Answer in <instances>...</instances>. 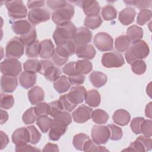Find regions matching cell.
<instances>
[{
  "instance_id": "1",
  "label": "cell",
  "mask_w": 152,
  "mask_h": 152,
  "mask_svg": "<svg viewBox=\"0 0 152 152\" xmlns=\"http://www.w3.org/2000/svg\"><path fill=\"white\" fill-rule=\"evenodd\" d=\"M149 52L150 49L147 43L142 40H140L132 43L125 52V57L127 62L131 64L136 61L145 58Z\"/></svg>"
},
{
  "instance_id": "2",
  "label": "cell",
  "mask_w": 152,
  "mask_h": 152,
  "mask_svg": "<svg viewBox=\"0 0 152 152\" xmlns=\"http://www.w3.org/2000/svg\"><path fill=\"white\" fill-rule=\"evenodd\" d=\"M76 30L75 25L71 21L57 26L53 34L56 46L72 40Z\"/></svg>"
},
{
  "instance_id": "3",
  "label": "cell",
  "mask_w": 152,
  "mask_h": 152,
  "mask_svg": "<svg viewBox=\"0 0 152 152\" xmlns=\"http://www.w3.org/2000/svg\"><path fill=\"white\" fill-rule=\"evenodd\" d=\"M74 5L68 2L65 7L53 12L52 20L57 26L64 24L70 21L74 15Z\"/></svg>"
},
{
  "instance_id": "4",
  "label": "cell",
  "mask_w": 152,
  "mask_h": 152,
  "mask_svg": "<svg viewBox=\"0 0 152 152\" xmlns=\"http://www.w3.org/2000/svg\"><path fill=\"white\" fill-rule=\"evenodd\" d=\"M24 52V44L18 37H12L5 47V55L7 58H20Z\"/></svg>"
},
{
  "instance_id": "5",
  "label": "cell",
  "mask_w": 152,
  "mask_h": 152,
  "mask_svg": "<svg viewBox=\"0 0 152 152\" xmlns=\"http://www.w3.org/2000/svg\"><path fill=\"white\" fill-rule=\"evenodd\" d=\"M5 4L8 16L11 18L20 19L27 16V10L22 1H7Z\"/></svg>"
},
{
  "instance_id": "6",
  "label": "cell",
  "mask_w": 152,
  "mask_h": 152,
  "mask_svg": "<svg viewBox=\"0 0 152 152\" xmlns=\"http://www.w3.org/2000/svg\"><path fill=\"white\" fill-rule=\"evenodd\" d=\"M40 70L39 73L45 76V78L49 81H55L59 77L61 71L55 64L49 60H41Z\"/></svg>"
},
{
  "instance_id": "7",
  "label": "cell",
  "mask_w": 152,
  "mask_h": 152,
  "mask_svg": "<svg viewBox=\"0 0 152 152\" xmlns=\"http://www.w3.org/2000/svg\"><path fill=\"white\" fill-rule=\"evenodd\" d=\"M102 64L104 67L108 68H119L124 65L125 61L121 53L113 50L103 55Z\"/></svg>"
},
{
  "instance_id": "8",
  "label": "cell",
  "mask_w": 152,
  "mask_h": 152,
  "mask_svg": "<svg viewBox=\"0 0 152 152\" xmlns=\"http://www.w3.org/2000/svg\"><path fill=\"white\" fill-rule=\"evenodd\" d=\"M1 71L4 75L16 77L22 70L21 64L17 59L7 58L0 64Z\"/></svg>"
},
{
  "instance_id": "9",
  "label": "cell",
  "mask_w": 152,
  "mask_h": 152,
  "mask_svg": "<svg viewBox=\"0 0 152 152\" xmlns=\"http://www.w3.org/2000/svg\"><path fill=\"white\" fill-rule=\"evenodd\" d=\"M91 136L93 141L97 144H104L110 138V131L107 126L94 125L91 129Z\"/></svg>"
},
{
  "instance_id": "10",
  "label": "cell",
  "mask_w": 152,
  "mask_h": 152,
  "mask_svg": "<svg viewBox=\"0 0 152 152\" xmlns=\"http://www.w3.org/2000/svg\"><path fill=\"white\" fill-rule=\"evenodd\" d=\"M50 14L46 8H35L30 10L28 14V20L33 26H36L40 23L46 22L50 18Z\"/></svg>"
},
{
  "instance_id": "11",
  "label": "cell",
  "mask_w": 152,
  "mask_h": 152,
  "mask_svg": "<svg viewBox=\"0 0 152 152\" xmlns=\"http://www.w3.org/2000/svg\"><path fill=\"white\" fill-rule=\"evenodd\" d=\"M94 44L100 51H109L113 48V40L109 34L104 32H100L95 35L94 37Z\"/></svg>"
},
{
  "instance_id": "12",
  "label": "cell",
  "mask_w": 152,
  "mask_h": 152,
  "mask_svg": "<svg viewBox=\"0 0 152 152\" xmlns=\"http://www.w3.org/2000/svg\"><path fill=\"white\" fill-rule=\"evenodd\" d=\"M92 38L91 31L86 27H81L77 28L72 41L76 47L88 45Z\"/></svg>"
},
{
  "instance_id": "13",
  "label": "cell",
  "mask_w": 152,
  "mask_h": 152,
  "mask_svg": "<svg viewBox=\"0 0 152 152\" xmlns=\"http://www.w3.org/2000/svg\"><path fill=\"white\" fill-rule=\"evenodd\" d=\"M93 109L85 105L82 104L78 107L72 113L74 121L77 123H84L88 121L92 116Z\"/></svg>"
},
{
  "instance_id": "14",
  "label": "cell",
  "mask_w": 152,
  "mask_h": 152,
  "mask_svg": "<svg viewBox=\"0 0 152 152\" xmlns=\"http://www.w3.org/2000/svg\"><path fill=\"white\" fill-rule=\"evenodd\" d=\"M74 2L83 8L84 14L87 16L99 15L100 7L97 1L86 0L74 1Z\"/></svg>"
},
{
  "instance_id": "15",
  "label": "cell",
  "mask_w": 152,
  "mask_h": 152,
  "mask_svg": "<svg viewBox=\"0 0 152 152\" xmlns=\"http://www.w3.org/2000/svg\"><path fill=\"white\" fill-rule=\"evenodd\" d=\"M12 140L15 146L23 145L30 142V136L27 127H21L15 129L12 135Z\"/></svg>"
},
{
  "instance_id": "16",
  "label": "cell",
  "mask_w": 152,
  "mask_h": 152,
  "mask_svg": "<svg viewBox=\"0 0 152 152\" xmlns=\"http://www.w3.org/2000/svg\"><path fill=\"white\" fill-rule=\"evenodd\" d=\"M87 94L86 89L81 86L72 87L67 94L69 100L74 104H78L84 102Z\"/></svg>"
},
{
  "instance_id": "17",
  "label": "cell",
  "mask_w": 152,
  "mask_h": 152,
  "mask_svg": "<svg viewBox=\"0 0 152 152\" xmlns=\"http://www.w3.org/2000/svg\"><path fill=\"white\" fill-rule=\"evenodd\" d=\"M76 46L72 40L57 45L55 52L62 58L68 59L69 56L75 53Z\"/></svg>"
},
{
  "instance_id": "18",
  "label": "cell",
  "mask_w": 152,
  "mask_h": 152,
  "mask_svg": "<svg viewBox=\"0 0 152 152\" xmlns=\"http://www.w3.org/2000/svg\"><path fill=\"white\" fill-rule=\"evenodd\" d=\"M66 129L67 126L66 125L55 119H53L49 133V139L52 141L58 140L65 133Z\"/></svg>"
},
{
  "instance_id": "19",
  "label": "cell",
  "mask_w": 152,
  "mask_h": 152,
  "mask_svg": "<svg viewBox=\"0 0 152 152\" xmlns=\"http://www.w3.org/2000/svg\"><path fill=\"white\" fill-rule=\"evenodd\" d=\"M18 81L16 77L2 75L1 78V90L4 93H12L17 88Z\"/></svg>"
},
{
  "instance_id": "20",
  "label": "cell",
  "mask_w": 152,
  "mask_h": 152,
  "mask_svg": "<svg viewBox=\"0 0 152 152\" xmlns=\"http://www.w3.org/2000/svg\"><path fill=\"white\" fill-rule=\"evenodd\" d=\"M75 53L78 58L86 59H92L96 54L94 48L91 45H86L76 47Z\"/></svg>"
},
{
  "instance_id": "21",
  "label": "cell",
  "mask_w": 152,
  "mask_h": 152,
  "mask_svg": "<svg viewBox=\"0 0 152 152\" xmlns=\"http://www.w3.org/2000/svg\"><path fill=\"white\" fill-rule=\"evenodd\" d=\"M36 79L37 75L36 74L27 71L23 72L18 78L20 86L26 89L33 87L36 83Z\"/></svg>"
},
{
  "instance_id": "22",
  "label": "cell",
  "mask_w": 152,
  "mask_h": 152,
  "mask_svg": "<svg viewBox=\"0 0 152 152\" xmlns=\"http://www.w3.org/2000/svg\"><path fill=\"white\" fill-rule=\"evenodd\" d=\"M11 27L15 34L22 36L28 33L31 29L33 25L26 20H19L14 21L12 24Z\"/></svg>"
},
{
  "instance_id": "23",
  "label": "cell",
  "mask_w": 152,
  "mask_h": 152,
  "mask_svg": "<svg viewBox=\"0 0 152 152\" xmlns=\"http://www.w3.org/2000/svg\"><path fill=\"white\" fill-rule=\"evenodd\" d=\"M136 12L131 7H127L122 10L119 14V21L125 26L131 24L135 18Z\"/></svg>"
},
{
  "instance_id": "24",
  "label": "cell",
  "mask_w": 152,
  "mask_h": 152,
  "mask_svg": "<svg viewBox=\"0 0 152 152\" xmlns=\"http://www.w3.org/2000/svg\"><path fill=\"white\" fill-rule=\"evenodd\" d=\"M28 98L31 104H37L44 99V91L41 87L34 86L28 91Z\"/></svg>"
},
{
  "instance_id": "25",
  "label": "cell",
  "mask_w": 152,
  "mask_h": 152,
  "mask_svg": "<svg viewBox=\"0 0 152 152\" xmlns=\"http://www.w3.org/2000/svg\"><path fill=\"white\" fill-rule=\"evenodd\" d=\"M112 119L115 124L120 126H125L130 121L131 116L126 110L119 109L114 112Z\"/></svg>"
},
{
  "instance_id": "26",
  "label": "cell",
  "mask_w": 152,
  "mask_h": 152,
  "mask_svg": "<svg viewBox=\"0 0 152 152\" xmlns=\"http://www.w3.org/2000/svg\"><path fill=\"white\" fill-rule=\"evenodd\" d=\"M41 50L40 53V58L48 59L51 58L55 53L54 45L50 39H45L40 42Z\"/></svg>"
},
{
  "instance_id": "27",
  "label": "cell",
  "mask_w": 152,
  "mask_h": 152,
  "mask_svg": "<svg viewBox=\"0 0 152 152\" xmlns=\"http://www.w3.org/2000/svg\"><path fill=\"white\" fill-rule=\"evenodd\" d=\"M89 80L94 87L100 88L106 83L107 77L106 74L102 72L93 71L90 75Z\"/></svg>"
},
{
  "instance_id": "28",
  "label": "cell",
  "mask_w": 152,
  "mask_h": 152,
  "mask_svg": "<svg viewBox=\"0 0 152 152\" xmlns=\"http://www.w3.org/2000/svg\"><path fill=\"white\" fill-rule=\"evenodd\" d=\"M85 101L86 104L93 107H97L101 101L100 94L99 91L95 89L90 90L87 91Z\"/></svg>"
},
{
  "instance_id": "29",
  "label": "cell",
  "mask_w": 152,
  "mask_h": 152,
  "mask_svg": "<svg viewBox=\"0 0 152 152\" xmlns=\"http://www.w3.org/2000/svg\"><path fill=\"white\" fill-rule=\"evenodd\" d=\"M126 36L130 42L134 43L141 40L142 37L143 30L136 25H132L128 28L126 30Z\"/></svg>"
},
{
  "instance_id": "30",
  "label": "cell",
  "mask_w": 152,
  "mask_h": 152,
  "mask_svg": "<svg viewBox=\"0 0 152 152\" xmlns=\"http://www.w3.org/2000/svg\"><path fill=\"white\" fill-rule=\"evenodd\" d=\"M70 86L71 84L69 80L65 75H60L53 83V87L55 90L59 93H63L67 91L70 88Z\"/></svg>"
},
{
  "instance_id": "31",
  "label": "cell",
  "mask_w": 152,
  "mask_h": 152,
  "mask_svg": "<svg viewBox=\"0 0 152 152\" xmlns=\"http://www.w3.org/2000/svg\"><path fill=\"white\" fill-rule=\"evenodd\" d=\"M75 66L77 73L81 74H88L93 69L91 62L86 59L76 61Z\"/></svg>"
},
{
  "instance_id": "32",
  "label": "cell",
  "mask_w": 152,
  "mask_h": 152,
  "mask_svg": "<svg viewBox=\"0 0 152 152\" xmlns=\"http://www.w3.org/2000/svg\"><path fill=\"white\" fill-rule=\"evenodd\" d=\"M131 42L126 36L121 35L117 37L115 41V48L118 52H124L127 50Z\"/></svg>"
},
{
  "instance_id": "33",
  "label": "cell",
  "mask_w": 152,
  "mask_h": 152,
  "mask_svg": "<svg viewBox=\"0 0 152 152\" xmlns=\"http://www.w3.org/2000/svg\"><path fill=\"white\" fill-rule=\"evenodd\" d=\"M102 19L99 15L87 16L84 20V26L88 29L94 30L97 28L102 24Z\"/></svg>"
},
{
  "instance_id": "34",
  "label": "cell",
  "mask_w": 152,
  "mask_h": 152,
  "mask_svg": "<svg viewBox=\"0 0 152 152\" xmlns=\"http://www.w3.org/2000/svg\"><path fill=\"white\" fill-rule=\"evenodd\" d=\"M52 120L47 115L40 116L36 119V124L43 133H46L51 127Z\"/></svg>"
},
{
  "instance_id": "35",
  "label": "cell",
  "mask_w": 152,
  "mask_h": 152,
  "mask_svg": "<svg viewBox=\"0 0 152 152\" xmlns=\"http://www.w3.org/2000/svg\"><path fill=\"white\" fill-rule=\"evenodd\" d=\"M41 44L39 40H36L33 43L26 46V55L28 58H36L40 55Z\"/></svg>"
},
{
  "instance_id": "36",
  "label": "cell",
  "mask_w": 152,
  "mask_h": 152,
  "mask_svg": "<svg viewBox=\"0 0 152 152\" xmlns=\"http://www.w3.org/2000/svg\"><path fill=\"white\" fill-rule=\"evenodd\" d=\"M23 68L24 71L34 74L39 72L40 70V62L36 59L27 60L23 64Z\"/></svg>"
},
{
  "instance_id": "37",
  "label": "cell",
  "mask_w": 152,
  "mask_h": 152,
  "mask_svg": "<svg viewBox=\"0 0 152 152\" xmlns=\"http://www.w3.org/2000/svg\"><path fill=\"white\" fill-rule=\"evenodd\" d=\"M93 121L97 124H106L109 119V115L104 110L102 109H96L92 113Z\"/></svg>"
},
{
  "instance_id": "38",
  "label": "cell",
  "mask_w": 152,
  "mask_h": 152,
  "mask_svg": "<svg viewBox=\"0 0 152 152\" xmlns=\"http://www.w3.org/2000/svg\"><path fill=\"white\" fill-rule=\"evenodd\" d=\"M102 15L104 20H112L116 18L117 11L115 7L112 5H107L102 8Z\"/></svg>"
},
{
  "instance_id": "39",
  "label": "cell",
  "mask_w": 152,
  "mask_h": 152,
  "mask_svg": "<svg viewBox=\"0 0 152 152\" xmlns=\"http://www.w3.org/2000/svg\"><path fill=\"white\" fill-rule=\"evenodd\" d=\"M89 136L83 134V133H80L77 135H75L72 140V144L74 146V147L80 151H83V146L85 143V142L88 140Z\"/></svg>"
},
{
  "instance_id": "40",
  "label": "cell",
  "mask_w": 152,
  "mask_h": 152,
  "mask_svg": "<svg viewBox=\"0 0 152 152\" xmlns=\"http://www.w3.org/2000/svg\"><path fill=\"white\" fill-rule=\"evenodd\" d=\"M83 151H109V150L103 146L95 144L93 140L90 138L87 140L83 146Z\"/></svg>"
},
{
  "instance_id": "41",
  "label": "cell",
  "mask_w": 152,
  "mask_h": 152,
  "mask_svg": "<svg viewBox=\"0 0 152 152\" xmlns=\"http://www.w3.org/2000/svg\"><path fill=\"white\" fill-rule=\"evenodd\" d=\"M20 39L24 44V45L28 46L36 40L37 38V34H36V30L35 27L33 26L30 31L26 34L20 36Z\"/></svg>"
},
{
  "instance_id": "42",
  "label": "cell",
  "mask_w": 152,
  "mask_h": 152,
  "mask_svg": "<svg viewBox=\"0 0 152 152\" xmlns=\"http://www.w3.org/2000/svg\"><path fill=\"white\" fill-rule=\"evenodd\" d=\"M151 18V11L148 9L141 10L138 14L137 23L140 26L146 24Z\"/></svg>"
},
{
  "instance_id": "43",
  "label": "cell",
  "mask_w": 152,
  "mask_h": 152,
  "mask_svg": "<svg viewBox=\"0 0 152 152\" xmlns=\"http://www.w3.org/2000/svg\"><path fill=\"white\" fill-rule=\"evenodd\" d=\"M34 109L37 117L50 115L49 105L46 102H40L37 103L34 107Z\"/></svg>"
},
{
  "instance_id": "44",
  "label": "cell",
  "mask_w": 152,
  "mask_h": 152,
  "mask_svg": "<svg viewBox=\"0 0 152 152\" xmlns=\"http://www.w3.org/2000/svg\"><path fill=\"white\" fill-rule=\"evenodd\" d=\"M14 104V97L8 94H1V107L4 109L11 108Z\"/></svg>"
},
{
  "instance_id": "45",
  "label": "cell",
  "mask_w": 152,
  "mask_h": 152,
  "mask_svg": "<svg viewBox=\"0 0 152 152\" xmlns=\"http://www.w3.org/2000/svg\"><path fill=\"white\" fill-rule=\"evenodd\" d=\"M107 126L110 131V138L112 140L118 141L121 139L123 133L120 127L113 124L107 125Z\"/></svg>"
},
{
  "instance_id": "46",
  "label": "cell",
  "mask_w": 152,
  "mask_h": 152,
  "mask_svg": "<svg viewBox=\"0 0 152 152\" xmlns=\"http://www.w3.org/2000/svg\"><path fill=\"white\" fill-rule=\"evenodd\" d=\"M131 65V69L134 73L137 75H141L145 72L146 64L142 60H138L134 62Z\"/></svg>"
},
{
  "instance_id": "47",
  "label": "cell",
  "mask_w": 152,
  "mask_h": 152,
  "mask_svg": "<svg viewBox=\"0 0 152 152\" xmlns=\"http://www.w3.org/2000/svg\"><path fill=\"white\" fill-rule=\"evenodd\" d=\"M36 117L34 107H31L24 113L22 116V119L25 124L28 125L34 123L37 119Z\"/></svg>"
},
{
  "instance_id": "48",
  "label": "cell",
  "mask_w": 152,
  "mask_h": 152,
  "mask_svg": "<svg viewBox=\"0 0 152 152\" xmlns=\"http://www.w3.org/2000/svg\"><path fill=\"white\" fill-rule=\"evenodd\" d=\"M59 100L61 102L64 110L66 112H71L74 108L77 106V104L73 103L68 98L67 94H65L62 96H61Z\"/></svg>"
},
{
  "instance_id": "49",
  "label": "cell",
  "mask_w": 152,
  "mask_h": 152,
  "mask_svg": "<svg viewBox=\"0 0 152 152\" xmlns=\"http://www.w3.org/2000/svg\"><path fill=\"white\" fill-rule=\"evenodd\" d=\"M53 119L59 121L66 126L69 125L72 122L71 115L68 112L66 111H62L59 112L55 117H53Z\"/></svg>"
},
{
  "instance_id": "50",
  "label": "cell",
  "mask_w": 152,
  "mask_h": 152,
  "mask_svg": "<svg viewBox=\"0 0 152 152\" xmlns=\"http://www.w3.org/2000/svg\"><path fill=\"white\" fill-rule=\"evenodd\" d=\"M27 129L30 132V142L32 144H36L40 140L42 135L39 132V131L37 129V128L34 125L28 126Z\"/></svg>"
},
{
  "instance_id": "51",
  "label": "cell",
  "mask_w": 152,
  "mask_h": 152,
  "mask_svg": "<svg viewBox=\"0 0 152 152\" xmlns=\"http://www.w3.org/2000/svg\"><path fill=\"white\" fill-rule=\"evenodd\" d=\"M123 151H146V149L142 142L138 139L137 138L136 140L130 144L129 147L124 149Z\"/></svg>"
},
{
  "instance_id": "52",
  "label": "cell",
  "mask_w": 152,
  "mask_h": 152,
  "mask_svg": "<svg viewBox=\"0 0 152 152\" xmlns=\"http://www.w3.org/2000/svg\"><path fill=\"white\" fill-rule=\"evenodd\" d=\"M49 105L50 107V115L53 118L59 112L64 111L62 105L59 100L49 103Z\"/></svg>"
},
{
  "instance_id": "53",
  "label": "cell",
  "mask_w": 152,
  "mask_h": 152,
  "mask_svg": "<svg viewBox=\"0 0 152 152\" xmlns=\"http://www.w3.org/2000/svg\"><path fill=\"white\" fill-rule=\"evenodd\" d=\"M124 2L127 5L135 6L140 10L150 8L152 4L151 1H124Z\"/></svg>"
},
{
  "instance_id": "54",
  "label": "cell",
  "mask_w": 152,
  "mask_h": 152,
  "mask_svg": "<svg viewBox=\"0 0 152 152\" xmlns=\"http://www.w3.org/2000/svg\"><path fill=\"white\" fill-rule=\"evenodd\" d=\"M141 132L145 137H151L152 135V122L150 119L144 120L141 125Z\"/></svg>"
},
{
  "instance_id": "55",
  "label": "cell",
  "mask_w": 152,
  "mask_h": 152,
  "mask_svg": "<svg viewBox=\"0 0 152 152\" xmlns=\"http://www.w3.org/2000/svg\"><path fill=\"white\" fill-rule=\"evenodd\" d=\"M144 120V118L142 117H136L133 118L131 122L130 126L134 133L135 134L141 133V125Z\"/></svg>"
},
{
  "instance_id": "56",
  "label": "cell",
  "mask_w": 152,
  "mask_h": 152,
  "mask_svg": "<svg viewBox=\"0 0 152 152\" xmlns=\"http://www.w3.org/2000/svg\"><path fill=\"white\" fill-rule=\"evenodd\" d=\"M68 78L70 84L72 85H81L83 84L85 81V76L81 74L69 75Z\"/></svg>"
},
{
  "instance_id": "57",
  "label": "cell",
  "mask_w": 152,
  "mask_h": 152,
  "mask_svg": "<svg viewBox=\"0 0 152 152\" xmlns=\"http://www.w3.org/2000/svg\"><path fill=\"white\" fill-rule=\"evenodd\" d=\"M67 1H47L46 4L48 7L53 10H56L58 9L61 8L65 7Z\"/></svg>"
},
{
  "instance_id": "58",
  "label": "cell",
  "mask_w": 152,
  "mask_h": 152,
  "mask_svg": "<svg viewBox=\"0 0 152 152\" xmlns=\"http://www.w3.org/2000/svg\"><path fill=\"white\" fill-rule=\"evenodd\" d=\"M75 62H69L65 65V66L62 68V72L68 75H72L77 74V72L75 70Z\"/></svg>"
},
{
  "instance_id": "59",
  "label": "cell",
  "mask_w": 152,
  "mask_h": 152,
  "mask_svg": "<svg viewBox=\"0 0 152 152\" xmlns=\"http://www.w3.org/2000/svg\"><path fill=\"white\" fill-rule=\"evenodd\" d=\"M15 151H31V152H36V151H40V150L34 147H32L29 144H24L23 145L20 146H15Z\"/></svg>"
},
{
  "instance_id": "60",
  "label": "cell",
  "mask_w": 152,
  "mask_h": 152,
  "mask_svg": "<svg viewBox=\"0 0 152 152\" xmlns=\"http://www.w3.org/2000/svg\"><path fill=\"white\" fill-rule=\"evenodd\" d=\"M45 4V1H27V5L29 9L39 8L43 7Z\"/></svg>"
},
{
  "instance_id": "61",
  "label": "cell",
  "mask_w": 152,
  "mask_h": 152,
  "mask_svg": "<svg viewBox=\"0 0 152 152\" xmlns=\"http://www.w3.org/2000/svg\"><path fill=\"white\" fill-rule=\"evenodd\" d=\"M0 135H1V150H2L8 144L9 139H8V137L7 136V135L2 131H0Z\"/></svg>"
},
{
  "instance_id": "62",
  "label": "cell",
  "mask_w": 152,
  "mask_h": 152,
  "mask_svg": "<svg viewBox=\"0 0 152 152\" xmlns=\"http://www.w3.org/2000/svg\"><path fill=\"white\" fill-rule=\"evenodd\" d=\"M42 151H59L58 146L56 144L49 142L44 147Z\"/></svg>"
},
{
  "instance_id": "63",
  "label": "cell",
  "mask_w": 152,
  "mask_h": 152,
  "mask_svg": "<svg viewBox=\"0 0 152 152\" xmlns=\"http://www.w3.org/2000/svg\"><path fill=\"white\" fill-rule=\"evenodd\" d=\"M8 119V113L2 109H1V124H3L5 122H6Z\"/></svg>"
},
{
  "instance_id": "64",
  "label": "cell",
  "mask_w": 152,
  "mask_h": 152,
  "mask_svg": "<svg viewBox=\"0 0 152 152\" xmlns=\"http://www.w3.org/2000/svg\"><path fill=\"white\" fill-rule=\"evenodd\" d=\"M151 102H150L145 107V116L149 118H151Z\"/></svg>"
}]
</instances>
